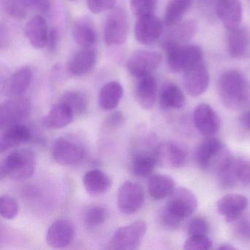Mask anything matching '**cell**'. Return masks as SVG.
I'll list each match as a JSON object with an SVG mask.
<instances>
[{
	"label": "cell",
	"instance_id": "ffe728a7",
	"mask_svg": "<svg viewBox=\"0 0 250 250\" xmlns=\"http://www.w3.org/2000/svg\"><path fill=\"white\" fill-rule=\"evenodd\" d=\"M97 61L96 52L90 48H83L68 61L67 69L74 77L87 75L94 68Z\"/></svg>",
	"mask_w": 250,
	"mask_h": 250
},
{
	"label": "cell",
	"instance_id": "d590c367",
	"mask_svg": "<svg viewBox=\"0 0 250 250\" xmlns=\"http://www.w3.org/2000/svg\"><path fill=\"white\" fill-rule=\"evenodd\" d=\"M4 12L13 18L21 20L27 15V5L24 0H0Z\"/></svg>",
	"mask_w": 250,
	"mask_h": 250
},
{
	"label": "cell",
	"instance_id": "60d3db41",
	"mask_svg": "<svg viewBox=\"0 0 250 250\" xmlns=\"http://www.w3.org/2000/svg\"><path fill=\"white\" fill-rule=\"evenodd\" d=\"M208 231V223L203 217L194 218L187 226V232L189 235H207Z\"/></svg>",
	"mask_w": 250,
	"mask_h": 250
},
{
	"label": "cell",
	"instance_id": "e575fe53",
	"mask_svg": "<svg viewBox=\"0 0 250 250\" xmlns=\"http://www.w3.org/2000/svg\"><path fill=\"white\" fill-rule=\"evenodd\" d=\"M106 210L103 206H92L84 214V225L90 228H97L104 223L106 219Z\"/></svg>",
	"mask_w": 250,
	"mask_h": 250
},
{
	"label": "cell",
	"instance_id": "f1b7e54d",
	"mask_svg": "<svg viewBox=\"0 0 250 250\" xmlns=\"http://www.w3.org/2000/svg\"><path fill=\"white\" fill-rule=\"evenodd\" d=\"M73 37L82 48H90L97 40L96 31L91 21L85 19L78 20L73 27Z\"/></svg>",
	"mask_w": 250,
	"mask_h": 250
},
{
	"label": "cell",
	"instance_id": "681fc988",
	"mask_svg": "<svg viewBox=\"0 0 250 250\" xmlns=\"http://www.w3.org/2000/svg\"><path fill=\"white\" fill-rule=\"evenodd\" d=\"M71 1H73V0H71Z\"/></svg>",
	"mask_w": 250,
	"mask_h": 250
},
{
	"label": "cell",
	"instance_id": "d6a6232c",
	"mask_svg": "<svg viewBox=\"0 0 250 250\" xmlns=\"http://www.w3.org/2000/svg\"><path fill=\"white\" fill-rule=\"evenodd\" d=\"M158 160L155 156L140 155L133 161L132 172L136 176L146 178L153 173Z\"/></svg>",
	"mask_w": 250,
	"mask_h": 250
},
{
	"label": "cell",
	"instance_id": "277c9868",
	"mask_svg": "<svg viewBox=\"0 0 250 250\" xmlns=\"http://www.w3.org/2000/svg\"><path fill=\"white\" fill-rule=\"evenodd\" d=\"M232 156L225 145L216 137H206L201 142L196 151V161L201 169H215L216 172Z\"/></svg>",
	"mask_w": 250,
	"mask_h": 250
},
{
	"label": "cell",
	"instance_id": "8fae6325",
	"mask_svg": "<svg viewBox=\"0 0 250 250\" xmlns=\"http://www.w3.org/2000/svg\"><path fill=\"white\" fill-rule=\"evenodd\" d=\"M162 32L163 24L153 14L138 18L134 26V36L143 45L153 44L161 37Z\"/></svg>",
	"mask_w": 250,
	"mask_h": 250
},
{
	"label": "cell",
	"instance_id": "f35d334b",
	"mask_svg": "<svg viewBox=\"0 0 250 250\" xmlns=\"http://www.w3.org/2000/svg\"><path fill=\"white\" fill-rule=\"evenodd\" d=\"M213 242L206 235H190L185 241L184 249L186 250H207L211 249Z\"/></svg>",
	"mask_w": 250,
	"mask_h": 250
},
{
	"label": "cell",
	"instance_id": "484cf974",
	"mask_svg": "<svg viewBox=\"0 0 250 250\" xmlns=\"http://www.w3.org/2000/svg\"><path fill=\"white\" fill-rule=\"evenodd\" d=\"M124 95L121 83L112 81L105 84L99 94V104L104 110L111 111L119 105Z\"/></svg>",
	"mask_w": 250,
	"mask_h": 250
},
{
	"label": "cell",
	"instance_id": "30bf717a",
	"mask_svg": "<svg viewBox=\"0 0 250 250\" xmlns=\"http://www.w3.org/2000/svg\"><path fill=\"white\" fill-rule=\"evenodd\" d=\"M160 54L147 50L134 52L127 61L126 67L129 74L139 79L150 75L162 62Z\"/></svg>",
	"mask_w": 250,
	"mask_h": 250
},
{
	"label": "cell",
	"instance_id": "8992f818",
	"mask_svg": "<svg viewBox=\"0 0 250 250\" xmlns=\"http://www.w3.org/2000/svg\"><path fill=\"white\" fill-rule=\"evenodd\" d=\"M143 221H137L118 228L109 244V249L115 250H134L139 249L147 232Z\"/></svg>",
	"mask_w": 250,
	"mask_h": 250
},
{
	"label": "cell",
	"instance_id": "bcb514c9",
	"mask_svg": "<svg viewBox=\"0 0 250 250\" xmlns=\"http://www.w3.org/2000/svg\"><path fill=\"white\" fill-rule=\"evenodd\" d=\"M27 8H36L42 12H47L50 8L49 0H24Z\"/></svg>",
	"mask_w": 250,
	"mask_h": 250
},
{
	"label": "cell",
	"instance_id": "7dc6e473",
	"mask_svg": "<svg viewBox=\"0 0 250 250\" xmlns=\"http://www.w3.org/2000/svg\"><path fill=\"white\" fill-rule=\"evenodd\" d=\"M239 122L244 129L250 131V110L247 111L241 115Z\"/></svg>",
	"mask_w": 250,
	"mask_h": 250
},
{
	"label": "cell",
	"instance_id": "74e56055",
	"mask_svg": "<svg viewBox=\"0 0 250 250\" xmlns=\"http://www.w3.org/2000/svg\"><path fill=\"white\" fill-rule=\"evenodd\" d=\"M20 206L14 197L2 195L0 197V213L5 219H13L18 215Z\"/></svg>",
	"mask_w": 250,
	"mask_h": 250
},
{
	"label": "cell",
	"instance_id": "9c48e42d",
	"mask_svg": "<svg viewBox=\"0 0 250 250\" xmlns=\"http://www.w3.org/2000/svg\"><path fill=\"white\" fill-rule=\"evenodd\" d=\"M145 203V193L137 183L126 181L118 190L117 203L120 211L130 215L140 210Z\"/></svg>",
	"mask_w": 250,
	"mask_h": 250
},
{
	"label": "cell",
	"instance_id": "7402d4cb",
	"mask_svg": "<svg viewBox=\"0 0 250 250\" xmlns=\"http://www.w3.org/2000/svg\"><path fill=\"white\" fill-rule=\"evenodd\" d=\"M3 130L0 137V150L2 153L11 147L27 143L32 138L30 128L23 124H14Z\"/></svg>",
	"mask_w": 250,
	"mask_h": 250
},
{
	"label": "cell",
	"instance_id": "5bb4252c",
	"mask_svg": "<svg viewBox=\"0 0 250 250\" xmlns=\"http://www.w3.org/2000/svg\"><path fill=\"white\" fill-rule=\"evenodd\" d=\"M81 146L65 138H58L52 146V156L60 165L70 166L78 164L84 157Z\"/></svg>",
	"mask_w": 250,
	"mask_h": 250
},
{
	"label": "cell",
	"instance_id": "603a6c76",
	"mask_svg": "<svg viewBox=\"0 0 250 250\" xmlns=\"http://www.w3.org/2000/svg\"><path fill=\"white\" fill-rule=\"evenodd\" d=\"M25 36L30 44L36 49L46 47L49 30L43 17L35 16L26 24Z\"/></svg>",
	"mask_w": 250,
	"mask_h": 250
},
{
	"label": "cell",
	"instance_id": "7a4b0ae2",
	"mask_svg": "<svg viewBox=\"0 0 250 250\" xmlns=\"http://www.w3.org/2000/svg\"><path fill=\"white\" fill-rule=\"evenodd\" d=\"M197 208V199L191 190L184 187L175 188L162 210V225L168 229H176Z\"/></svg>",
	"mask_w": 250,
	"mask_h": 250
},
{
	"label": "cell",
	"instance_id": "7c38bea8",
	"mask_svg": "<svg viewBox=\"0 0 250 250\" xmlns=\"http://www.w3.org/2000/svg\"><path fill=\"white\" fill-rule=\"evenodd\" d=\"M209 73L206 65L200 62L184 71V84L190 96H200L207 90L209 84Z\"/></svg>",
	"mask_w": 250,
	"mask_h": 250
},
{
	"label": "cell",
	"instance_id": "836d02e7",
	"mask_svg": "<svg viewBox=\"0 0 250 250\" xmlns=\"http://www.w3.org/2000/svg\"><path fill=\"white\" fill-rule=\"evenodd\" d=\"M196 32V23L194 21H187L174 29L170 34V37L165 42L176 43L181 45V43L190 40Z\"/></svg>",
	"mask_w": 250,
	"mask_h": 250
},
{
	"label": "cell",
	"instance_id": "4fadbf2b",
	"mask_svg": "<svg viewBox=\"0 0 250 250\" xmlns=\"http://www.w3.org/2000/svg\"><path fill=\"white\" fill-rule=\"evenodd\" d=\"M75 229L69 221L58 219L49 226L46 235V244L52 248H65L72 244Z\"/></svg>",
	"mask_w": 250,
	"mask_h": 250
},
{
	"label": "cell",
	"instance_id": "e0dca14e",
	"mask_svg": "<svg viewBox=\"0 0 250 250\" xmlns=\"http://www.w3.org/2000/svg\"><path fill=\"white\" fill-rule=\"evenodd\" d=\"M216 11L225 28L231 30L239 27L242 20V6L239 0H218Z\"/></svg>",
	"mask_w": 250,
	"mask_h": 250
},
{
	"label": "cell",
	"instance_id": "1f68e13d",
	"mask_svg": "<svg viewBox=\"0 0 250 250\" xmlns=\"http://www.w3.org/2000/svg\"><path fill=\"white\" fill-rule=\"evenodd\" d=\"M61 102L68 105L74 115H83L88 106V100L86 95L77 90L65 92L61 97Z\"/></svg>",
	"mask_w": 250,
	"mask_h": 250
},
{
	"label": "cell",
	"instance_id": "7bdbcfd3",
	"mask_svg": "<svg viewBox=\"0 0 250 250\" xmlns=\"http://www.w3.org/2000/svg\"><path fill=\"white\" fill-rule=\"evenodd\" d=\"M236 223L235 225V232L244 239H250V222L247 219H237Z\"/></svg>",
	"mask_w": 250,
	"mask_h": 250
},
{
	"label": "cell",
	"instance_id": "f546056e",
	"mask_svg": "<svg viewBox=\"0 0 250 250\" xmlns=\"http://www.w3.org/2000/svg\"><path fill=\"white\" fill-rule=\"evenodd\" d=\"M229 31L228 52L229 55L235 59L242 58L247 53L250 45L248 33L239 27Z\"/></svg>",
	"mask_w": 250,
	"mask_h": 250
},
{
	"label": "cell",
	"instance_id": "2e32d148",
	"mask_svg": "<svg viewBox=\"0 0 250 250\" xmlns=\"http://www.w3.org/2000/svg\"><path fill=\"white\" fill-rule=\"evenodd\" d=\"M248 205L249 200L246 196L228 194L219 199L217 202V210L227 222H232L241 217Z\"/></svg>",
	"mask_w": 250,
	"mask_h": 250
},
{
	"label": "cell",
	"instance_id": "cb8c5ba5",
	"mask_svg": "<svg viewBox=\"0 0 250 250\" xmlns=\"http://www.w3.org/2000/svg\"><path fill=\"white\" fill-rule=\"evenodd\" d=\"M86 191L90 195L99 196L106 194L112 187V179L103 171L91 169L86 172L83 178Z\"/></svg>",
	"mask_w": 250,
	"mask_h": 250
},
{
	"label": "cell",
	"instance_id": "b9f144b4",
	"mask_svg": "<svg viewBox=\"0 0 250 250\" xmlns=\"http://www.w3.org/2000/svg\"><path fill=\"white\" fill-rule=\"evenodd\" d=\"M116 0H87V6L90 12L102 14L113 9Z\"/></svg>",
	"mask_w": 250,
	"mask_h": 250
},
{
	"label": "cell",
	"instance_id": "44dd1931",
	"mask_svg": "<svg viewBox=\"0 0 250 250\" xmlns=\"http://www.w3.org/2000/svg\"><path fill=\"white\" fill-rule=\"evenodd\" d=\"M74 116L71 108L60 102L51 107L46 116L43 117L42 124L48 129H61L69 125Z\"/></svg>",
	"mask_w": 250,
	"mask_h": 250
},
{
	"label": "cell",
	"instance_id": "ee69618b",
	"mask_svg": "<svg viewBox=\"0 0 250 250\" xmlns=\"http://www.w3.org/2000/svg\"><path fill=\"white\" fill-rule=\"evenodd\" d=\"M58 44H59V34H58V30L52 28L49 30L46 47H47L49 52L54 53L58 49Z\"/></svg>",
	"mask_w": 250,
	"mask_h": 250
},
{
	"label": "cell",
	"instance_id": "8d00e7d4",
	"mask_svg": "<svg viewBox=\"0 0 250 250\" xmlns=\"http://www.w3.org/2000/svg\"><path fill=\"white\" fill-rule=\"evenodd\" d=\"M157 5V0H130L133 14L137 18L153 14Z\"/></svg>",
	"mask_w": 250,
	"mask_h": 250
},
{
	"label": "cell",
	"instance_id": "6da1fadb",
	"mask_svg": "<svg viewBox=\"0 0 250 250\" xmlns=\"http://www.w3.org/2000/svg\"><path fill=\"white\" fill-rule=\"evenodd\" d=\"M218 91L222 104L231 110L243 109L250 103V84L241 73H224L218 83Z\"/></svg>",
	"mask_w": 250,
	"mask_h": 250
},
{
	"label": "cell",
	"instance_id": "5b68a950",
	"mask_svg": "<svg viewBox=\"0 0 250 250\" xmlns=\"http://www.w3.org/2000/svg\"><path fill=\"white\" fill-rule=\"evenodd\" d=\"M163 46L168 65L174 72H184L192 65L202 62L203 52L199 46H181L169 42H164Z\"/></svg>",
	"mask_w": 250,
	"mask_h": 250
},
{
	"label": "cell",
	"instance_id": "9a60e30c",
	"mask_svg": "<svg viewBox=\"0 0 250 250\" xmlns=\"http://www.w3.org/2000/svg\"><path fill=\"white\" fill-rule=\"evenodd\" d=\"M194 123L200 134L211 137L220 128V118L216 111L206 104L196 106L194 111Z\"/></svg>",
	"mask_w": 250,
	"mask_h": 250
},
{
	"label": "cell",
	"instance_id": "ba28073f",
	"mask_svg": "<svg viewBox=\"0 0 250 250\" xmlns=\"http://www.w3.org/2000/svg\"><path fill=\"white\" fill-rule=\"evenodd\" d=\"M31 102L27 98L13 97L5 101L0 106V126L2 129L20 124L31 112Z\"/></svg>",
	"mask_w": 250,
	"mask_h": 250
},
{
	"label": "cell",
	"instance_id": "52a82bcc",
	"mask_svg": "<svg viewBox=\"0 0 250 250\" xmlns=\"http://www.w3.org/2000/svg\"><path fill=\"white\" fill-rule=\"evenodd\" d=\"M128 20L126 11L122 8H113L106 17L104 39L108 46H121L128 38Z\"/></svg>",
	"mask_w": 250,
	"mask_h": 250
},
{
	"label": "cell",
	"instance_id": "83f0119b",
	"mask_svg": "<svg viewBox=\"0 0 250 250\" xmlns=\"http://www.w3.org/2000/svg\"><path fill=\"white\" fill-rule=\"evenodd\" d=\"M185 102L184 92L178 85L173 83L164 84L159 94V103L163 109H180Z\"/></svg>",
	"mask_w": 250,
	"mask_h": 250
},
{
	"label": "cell",
	"instance_id": "d4e9b609",
	"mask_svg": "<svg viewBox=\"0 0 250 250\" xmlns=\"http://www.w3.org/2000/svg\"><path fill=\"white\" fill-rule=\"evenodd\" d=\"M157 160H165L175 168L182 167L187 160L185 147L177 142H167L159 147L156 155Z\"/></svg>",
	"mask_w": 250,
	"mask_h": 250
},
{
	"label": "cell",
	"instance_id": "c3c4849f",
	"mask_svg": "<svg viewBox=\"0 0 250 250\" xmlns=\"http://www.w3.org/2000/svg\"><path fill=\"white\" fill-rule=\"evenodd\" d=\"M218 249H219V250H235V247H233V246L230 245V244H222V245H220V246H219V247H218Z\"/></svg>",
	"mask_w": 250,
	"mask_h": 250
},
{
	"label": "cell",
	"instance_id": "3957f363",
	"mask_svg": "<svg viewBox=\"0 0 250 250\" xmlns=\"http://www.w3.org/2000/svg\"><path fill=\"white\" fill-rule=\"evenodd\" d=\"M34 153L29 149H21L6 156L0 165V178L14 181H25L33 176L36 170Z\"/></svg>",
	"mask_w": 250,
	"mask_h": 250
},
{
	"label": "cell",
	"instance_id": "ac0fdd59",
	"mask_svg": "<svg viewBox=\"0 0 250 250\" xmlns=\"http://www.w3.org/2000/svg\"><path fill=\"white\" fill-rule=\"evenodd\" d=\"M157 90V82L152 74L139 78L134 91L136 100L142 108L150 110L156 104Z\"/></svg>",
	"mask_w": 250,
	"mask_h": 250
},
{
	"label": "cell",
	"instance_id": "4316f807",
	"mask_svg": "<svg viewBox=\"0 0 250 250\" xmlns=\"http://www.w3.org/2000/svg\"><path fill=\"white\" fill-rule=\"evenodd\" d=\"M175 188V181L169 175L160 174L153 175L150 177L147 184L149 194L156 200H163L169 197Z\"/></svg>",
	"mask_w": 250,
	"mask_h": 250
},
{
	"label": "cell",
	"instance_id": "4dcf8cb0",
	"mask_svg": "<svg viewBox=\"0 0 250 250\" xmlns=\"http://www.w3.org/2000/svg\"><path fill=\"white\" fill-rule=\"evenodd\" d=\"M192 0H169L164 16V23L172 27L180 22L191 5Z\"/></svg>",
	"mask_w": 250,
	"mask_h": 250
},
{
	"label": "cell",
	"instance_id": "d6986e66",
	"mask_svg": "<svg viewBox=\"0 0 250 250\" xmlns=\"http://www.w3.org/2000/svg\"><path fill=\"white\" fill-rule=\"evenodd\" d=\"M33 77V70L30 67L24 66L19 68L5 81L3 87L5 94L12 97L21 96L30 87Z\"/></svg>",
	"mask_w": 250,
	"mask_h": 250
},
{
	"label": "cell",
	"instance_id": "f6af8a7d",
	"mask_svg": "<svg viewBox=\"0 0 250 250\" xmlns=\"http://www.w3.org/2000/svg\"><path fill=\"white\" fill-rule=\"evenodd\" d=\"M124 122V116L121 112H115L111 114L106 119V126L109 128H117Z\"/></svg>",
	"mask_w": 250,
	"mask_h": 250
},
{
	"label": "cell",
	"instance_id": "ab89813d",
	"mask_svg": "<svg viewBox=\"0 0 250 250\" xmlns=\"http://www.w3.org/2000/svg\"><path fill=\"white\" fill-rule=\"evenodd\" d=\"M235 171L238 182L250 184V160L235 159Z\"/></svg>",
	"mask_w": 250,
	"mask_h": 250
}]
</instances>
